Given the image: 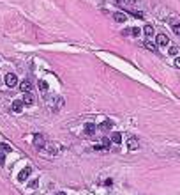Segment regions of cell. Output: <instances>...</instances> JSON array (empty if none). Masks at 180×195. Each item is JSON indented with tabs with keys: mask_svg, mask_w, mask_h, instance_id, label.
<instances>
[{
	"mask_svg": "<svg viewBox=\"0 0 180 195\" xmlns=\"http://www.w3.org/2000/svg\"><path fill=\"white\" fill-rule=\"evenodd\" d=\"M169 45V39L166 34H157V46H168Z\"/></svg>",
	"mask_w": 180,
	"mask_h": 195,
	"instance_id": "5",
	"label": "cell"
},
{
	"mask_svg": "<svg viewBox=\"0 0 180 195\" xmlns=\"http://www.w3.org/2000/svg\"><path fill=\"white\" fill-rule=\"evenodd\" d=\"M111 128H113V121H104L102 124H101V130L102 131H110Z\"/></svg>",
	"mask_w": 180,
	"mask_h": 195,
	"instance_id": "13",
	"label": "cell"
},
{
	"mask_svg": "<svg viewBox=\"0 0 180 195\" xmlns=\"http://www.w3.org/2000/svg\"><path fill=\"white\" fill-rule=\"evenodd\" d=\"M30 174H32V167H25L23 170H21V172L18 174V181H19V183H25V181L28 179Z\"/></svg>",
	"mask_w": 180,
	"mask_h": 195,
	"instance_id": "3",
	"label": "cell"
},
{
	"mask_svg": "<svg viewBox=\"0 0 180 195\" xmlns=\"http://www.w3.org/2000/svg\"><path fill=\"white\" fill-rule=\"evenodd\" d=\"M132 16H136V18H143V14H141V13H132Z\"/></svg>",
	"mask_w": 180,
	"mask_h": 195,
	"instance_id": "27",
	"label": "cell"
},
{
	"mask_svg": "<svg viewBox=\"0 0 180 195\" xmlns=\"http://www.w3.org/2000/svg\"><path fill=\"white\" fill-rule=\"evenodd\" d=\"M19 89L23 90V92H30V90H32V82H30L28 78H25V80L19 84Z\"/></svg>",
	"mask_w": 180,
	"mask_h": 195,
	"instance_id": "8",
	"label": "cell"
},
{
	"mask_svg": "<svg viewBox=\"0 0 180 195\" xmlns=\"http://www.w3.org/2000/svg\"><path fill=\"white\" fill-rule=\"evenodd\" d=\"M171 28H173V32L180 37V22H175V20H171Z\"/></svg>",
	"mask_w": 180,
	"mask_h": 195,
	"instance_id": "14",
	"label": "cell"
},
{
	"mask_svg": "<svg viewBox=\"0 0 180 195\" xmlns=\"http://www.w3.org/2000/svg\"><path fill=\"white\" fill-rule=\"evenodd\" d=\"M113 20H115L116 23H124V22H125V14H122V13H115V14H113Z\"/></svg>",
	"mask_w": 180,
	"mask_h": 195,
	"instance_id": "12",
	"label": "cell"
},
{
	"mask_svg": "<svg viewBox=\"0 0 180 195\" xmlns=\"http://www.w3.org/2000/svg\"><path fill=\"white\" fill-rule=\"evenodd\" d=\"M64 107V98H57L55 99V105H53V112H60Z\"/></svg>",
	"mask_w": 180,
	"mask_h": 195,
	"instance_id": "10",
	"label": "cell"
},
{
	"mask_svg": "<svg viewBox=\"0 0 180 195\" xmlns=\"http://www.w3.org/2000/svg\"><path fill=\"white\" fill-rule=\"evenodd\" d=\"M11 110L16 112V114H18V112H21V110H23V101H21V99L13 101V105H11Z\"/></svg>",
	"mask_w": 180,
	"mask_h": 195,
	"instance_id": "9",
	"label": "cell"
},
{
	"mask_svg": "<svg viewBox=\"0 0 180 195\" xmlns=\"http://www.w3.org/2000/svg\"><path fill=\"white\" fill-rule=\"evenodd\" d=\"M143 30H145V36H147L148 39H150V37L154 36V27H152V25H145V28H143Z\"/></svg>",
	"mask_w": 180,
	"mask_h": 195,
	"instance_id": "15",
	"label": "cell"
},
{
	"mask_svg": "<svg viewBox=\"0 0 180 195\" xmlns=\"http://www.w3.org/2000/svg\"><path fill=\"white\" fill-rule=\"evenodd\" d=\"M37 186H39V179H34L28 183V188H37Z\"/></svg>",
	"mask_w": 180,
	"mask_h": 195,
	"instance_id": "19",
	"label": "cell"
},
{
	"mask_svg": "<svg viewBox=\"0 0 180 195\" xmlns=\"http://www.w3.org/2000/svg\"><path fill=\"white\" fill-rule=\"evenodd\" d=\"M95 130H97V128H95L94 122H87V124H85V135H87V137H92L94 133H95Z\"/></svg>",
	"mask_w": 180,
	"mask_h": 195,
	"instance_id": "6",
	"label": "cell"
},
{
	"mask_svg": "<svg viewBox=\"0 0 180 195\" xmlns=\"http://www.w3.org/2000/svg\"><path fill=\"white\" fill-rule=\"evenodd\" d=\"M39 89H41L42 92H46V90H48V84H46L44 80H41V82H39Z\"/></svg>",
	"mask_w": 180,
	"mask_h": 195,
	"instance_id": "18",
	"label": "cell"
},
{
	"mask_svg": "<svg viewBox=\"0 0 180 195\" xmlns=\"http://www.w3.org/2000/svg\"><path fill=\"white\" fill-rule=\"evenodd\" d=\"M140 32H141V30H140V28H138V27H134V28L131 30V34H132L134 37H138V36H140Z\"/></svg>",
	"mask_w": 180,
	"mask_h": 195,
	"instance_id": "21",
	"label": "cell"
},
{
	"mask_svg": "<svg viewBox=\"0 0 180 195\" xmlns=\"http://www.w3.org/2000/svg\"><path fill=\"white\" fill-rule=\"evenodd\" d=\"M21 101H23L25 107H32L35 99H34V94H32V92H25V96H23V99H21Z\"/></svg>",
	"mask_w": 180,
	"mask_h": 195,
	"instance_id": "4",
	"label": "cell"
},
{
	"mask_svg": "<svg viewBox=\"0 0 180 195\" xmlns=\"http://www.w3.org/2000/svg\"><path fill=\"white\" fill-rule=\"evenodd\" d=\"M5 85L11 87V89L16 87V85H18V76H16L14 73H7V75H5Z\"/></svg>",
	"mask_w": 180,
	"mask_h": 195,
	"instance_id": "2",
	"label": "cell"
},
{
	"mask_svg": "<svg viewBox=\"0 0 180 195\" xmlns=\"http://www.w3.org/2000/svg\"><path fill=\"white\" fill-rule=\"evenodd\" d=\"M178 53V50L175 48V46H171V48H169V55H177Z\"/></svg>",
	"mask_w": 180,
	"mask_h": 195,
	"instance_id": "23",
	"label": "cell"
},
{
	"mask_svg": "<svg viewBox=\"0 0 180 195\" xmlns=\"http://www.w3.org/2000/svg\"><path fill=\"white\" fill-rule=\"evenodd\" d=\"M0 149L2 151H11V146H7V144H0Z\"/></svg>",
	"mask_w": 180,
	"mask_h": 195,
	"instance_id": "22",
	"label": "cell"
},
{
	"mask_svg": "<svg viewBox=\"0 0 180 195\" xmlns=\"http://www.w3.org/2000/svg\"><path fill=\"white\" fill-rule=\"evenodd\" d=\"M175 66H177V67H180V57H177V59H175Z\"/></svg>",
	"mask_w": 180,
	"mask_h": 195,
	"instance_id": "26",
	"label": "cell"
},
{
	"mask_svg": "<svg viewBox=\"0 0 180 195\" xmlns=\"http://www.w3.org/2000/svg\"><path fill=\"white\" fill-rule=\"evenodd\" d=\"M111 140H113L115 144H120V142H122V135H120V133H113V135H111Z\"/></svg>",
	"mask_w": 180,
	"mask_h": 195,
	"instance_id": "16",
	"label": "cell"
},
{
	"mask_svg": "<svg viewBox=\"0 0 180 195\" xmlns=\"http://www.w3.org/2000/svg\"><path fill=\"white\" fill-rule=\"evenodd\" d=\"M147 48L148 50H152L154 53H157V45H154V43H150V41H147Z\"/></svg>",
	"mask_w": 180,
	"mask_h": 195,
	"instance_id": "17",
	"label": "cell"
},
{
	"mask_svg": "<svg viewBox=\"0 0 180 195\" xmlns=\"http://www.w3.org/2000/svg\"><path fill=\"white\" fill-rule=\"evenodd\" d=\"M102 146H104L106 149H110V146H111V140H110V138H102Z\"/></svg>",
	"mask_w": 180,
	"mask_h": 195,
	"instance_id": "20",
	"label": "cell"
},
{
	"mask_svg": "<svg viewBox=\"0 0 180 195\" xmlns=\"http://www.w3.org/2000/svg\"><path fill=\"white\" fill-rule=\"evenodd\" d=\"M127 147H129L131 151H136L138 147H140V144H138V138H136V137H129V140H127Z\"/></svg>",
	"mask_w": 180,
	"mask_h": 195,
	"instance_id": "7",
	"label": "cell"
},
{
	"mask_svg": "<svg viewBox=\"0 0 180 195\" xmlns=\"http://www.w3.org/2000/svg\"><path fill=\"white\" fill-rule=\"evenodd\" d=\"M58 146H57V144H50V146H46V151L50 152V155H57V152H58Z\"/></svg>",
	"mask_w": 180,
	"mask_h": 195,
	"instance_id": "11",
	"label": "cell"
},
{
	"mask_svg": "<svg viewBox=\"0 0 180 195\" xmlns=\"http://www.w3.org/2000/svg\"><path fill=\"white\" fill-rule=\"evenodd\" d=\"M34 146H35L37 149H44V147H46V138H44V135L35 133V135H34Z\"/></svg>",
	"mask_w": 180,
	"mask_h": 195,
	"instance_id": "1",
	"label": "cell"
},
{
	"mask_svg": "<svg viewBox=\"0 0 180 195\" xmlns=\"http://www.w3.org/2000/svg\"><path fill=\"white\" fill-rule=\"evenodd\" d=\"M57 195H66V193H64V192H58V193H57Z\"/></svg>",
	"mask_w": 180,
	"mask_h": 195,
	"instance_id": "28",
	"label": "cell"
},
{
	"mask_svg": "<svg viewBox=\"0 0 180 195\" xmlns=\"http://www.w3.org/2000/svg\"><path fill=\"white\" fill-rule=\"evenodd\" d=\"M134 2H136V0H124V4H125V5H132Z\"/></svg>",
	"mask_w": 180,
	"mask_h": 195,
	"instance_id": "25",
	"label": "cell"
},
{
	"mask_svg": "<svg viewBox=\"0 0 180 195\" xmlns=\"http://www.w3.org/2000/svg\"><path fill=\"white\" fill-rule=\"evenodd\" d=\"M5 163V156H4V152H0V165H4Z\"/></svg>",
	"mask_w": 180,
	"mask_h": 195,
	"instance_id": "24",
	"label": "cell"
}]
</instances>
